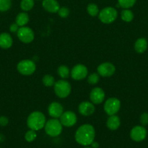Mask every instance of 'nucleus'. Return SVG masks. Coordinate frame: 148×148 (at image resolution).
<instances>
[{"label": "nucleus", "instance_id": "obj_10", "mask_svg": "<svg viewBox=\"0 0 148 148\" xmlns=\"http://www.w3.org/2000/svg\"><path fill=\"white\" fill-rule=\"evenodd\" d=\"M59 121L64 127H71L76 124L77 116L73 111H65L62 113L61 116L59 117Z\"/></svg>", "mask_w": 148, "mask_h": 148}, {"label": "nucleus", "instance_id": "obj_15", "mask_svg": "<svg viewBox=\"0 0 148 148\" xmlns=\"http://www.w3.org/2000/svg\"><path fill=\"white\" fill-rule=\"evenodd\" d=\"M48 113L54 119H58L63 113V107L59 103L52 102L48 107Z\"/></svg>", "mask_w": 148, "mask_h": 148}, {"label": "nucleus", "instance_id": "obj_13", "mask_svg": "<svg viewBox=\"0 0 148 148\" xmlns=\"http://www.w3.org/2000/svg\"><path fill=\"white\" fill-rule=\"evenodd\" d=\"M105 94L104 90L100 88H94L91 90L89 94L90 101L94 104H100L104 101Z\"/></svg>", "mask_w": 148, "mask_h": 148}, {"label": "nucleus", "instance_id": "obj_26", "mask_svg": "<svg viewBox=\"0 0 148 148\" xmlns=\"http://www.w3.org/2000/svg\"><path fill=\"white\" fill-rule=\"evenodd\" d=\"M42 82H43V85L46 87L54 86L55 83V78L52 75H46L42 78Z\"/></svg>", "mask_w": 148, "mask_h": 148}, {"label": "nucleus", "instance_id": "obj_17", "mask_svg": "<svg viewBox=\"0 0 148 148\" xmlns=\"http://www.w3.org/2000/svg\"><path fill=\"white\" fill-rule=\"evenodd\" d=\"M13 40L10 34L7 33H0V48L8 49L12 46Z\"/></svg>", "mask_w": 148, "mask_h": 148}, {"label": "nucleus", "instance_id": "obj_34", "mask_svg": "<svg viewBox=\"0 0 148 148\" xmlns=\"http://www.w3.org/2000/svg\"><path fill=\"white\" fill-rule=\"evenodd\" d=\"M91 147L92 148H98L99 147V143L97 142H93L91 144Z\"/></svg>", "mask_w": 148, "mask_h": 148}, {"label": "nucleus", "instance_id": "obj_4", "mask_svg": "<svg viewBox=\"0 0 148 148\" xmlns=\"http://www.w3.org/2000/svg\"><path fill=\"white\" fill-rule=\"evenodd\" d=\"M100 21L104 24H110L117 19L118 12L114 7H107L100 10L98 14Z\"/></svg>", "mask_w": 148, "mask_h": 148}, {"label": "nucleus", "instance_id": "obj_35", "mask_svg": "<svg viewBox=\"0 0 148 148\" xmlns=\"http://www.w3.org/2000/svg\"><path fill=\"white\" fill-rule=\"evenodd\" d=\"M4 140H5V137H4V136L2 134H1V133H0V143H1V142H4Z\"/></svg>", "mask_w": 148, "mask_h": 148}, {"label": "nucleus", "instance_id": "obj_16", "mask_svg": "<svg viewBox=\"0 0 148 148\" xmlns=\"http://www.w3.org/2000/svg\"><path fill=\"white\" fill-rule=\"evenodd\" d=\"M42 7L46 12L50 13H57L60 8L57 0H42Z\"/></svg>", "mask_w": 148, "mask_h": 148}, {"label": "nucleus", "instance_id": "obj_8", "mask_svg": "<svg viewBox=\"0 0 148 148\" xmlns=\"http://www.w3.org/2000/svg\"><path fill=\"white\" fill-rule=\"evenodd\" d=\"M17 36L19 40L24 43H30L34 39V33L31 28L26 26L20 27L17 32Z\"/></svg>", "mask_w": 148, "mask_h": 148}, {"label": "nucleus", "instance_id": "obj_28", "mask_svg": "<svg viewBox=\"0 0 148 148\" xmlns=\"http://www.w3.org/2000/svg\"><path fill=\"white\" fill-rule=\"evenodd\" d=\"M37 134H36V131L34 130H30L26 133L25 134V140L28 142V143H32L36 140Z\"/></svg>", "mask_w": 148, "mask_h": 148}, {"label": "nucleus", "instance_id": "obj_24", "mask_svg": "<svg viewBox=\"0 0 148 148\" xmlns=\"http://www.w3.org/2000/svg\"><path fill=\"white\" fill-rule=\"evenodd\" d=\"M57 73L62 79H66L69 77L70 71L68 66L65 65H61L58 67Z\"/></svg>", "mask_w": 148, "mask_h": 148}, {"label": "nucleus", "instance_id": "obj_5", "mask_svg": "<svg viewBox=\"0 0 148 148\" xmlns=\"http://www.w3.org/2000/svg\"><path fill=\"white\" fill-rule=\"evenodd\" d=\"M54 90L55 94L59 98H65L71 92V85L68 81L60 79L54 85Z\"/></svg>", "mask_w": 148, "mask_h": 148}, {"label": "nucleus", "instance_id": "obj_20", "mask_svg": "<svg viewBox=\"0 0 148 148\" xmlns=\"http://www.w3.org/2000/svg\"><path fill=\"white\" fill-rule=\"evenodd\" d=\"M29 21V16L25 12H20L17 16H16L15 18V23H17V25L19 27H23L25 26Z\"/></svg>", "mask_w": 148, "mask_h": 148}, {"label": "nucleus", "instance_id": "obj_27", "mask_svg": "<svg viewBox=\"0 0 148 148\" xmlns=\"http://www.w3.org/2000/svg\"><path fill=\"white\" fill-rule=\"evenodd\" d=\"M12 0H0V12H4L11 8Z\"/></svg>", "mask_w": 148, "mask_h": 148}, {"label": "nucleus", "instance_id": "obj_33", "mask_svg": "<svg viewBox=\"0 0 148 148\" xmlns=\"http://www.w3.org/2000/svg\"><path fill=\"white\" fill-rule=\"evenodd\" d=\"M19 28H20V27L17 25V23H12V24L10 25V31L12 33H17V32L18 31Z\"/></svg>", "mask_w": 148, "mask_h": 148}, {"label": "nucleus", "instance_id": "obj_32", "mask_svg": "<svg viewBox=\"0 0 148 148\" xmlns=\"http://www.w3.org/2000/svg\"><path fill=\"white\" fill-rule=\"evenodd\" d=\"M9 124V119L4 116H0V127H6Z\"/></svg>", "mask_w": 148, "mask_h": 148}, {"label": "nucleus", "instance_id": "obj_12", "mask_svg": "<svg viewBox=\"0 0 148 148\" xmlns=\"http://www.w3.org/2000/svg\"><path fill=\"white\" fill-rule=\"evenodd\" d=\"M115 72V67L110 62H104L97 66L99 75L104 77H109L113 75Z\"/></svg>", "mask_w": 148, "mask_h": 148}, {"label": "nucleus", "instance_id": "obj_29", "mask_svg": "<svg viewBox=\"0 0 148 148\" xmlns=\"http://www.w3.org/2000/svg\"><path fill=\"white\" fill-rule=\"evenodd\" d=\"M87 81L90 85H96L100 81V76L97 73H92L88 77Z\"/></svg>", "mask_w": 148, "mask_h": 148}, {"label": "nucleus", "instance_id": "obj_18", "mask_svg": "<svg viewBox=\"0 0 148 148\" xmlns=\"http://www.w3.org/2000/svg\"><path fill=\"white\" fill-rule=\"evenodd\" d=\"M106 125H107V128L110 130L115 131V130H118L120 126V118L118 116H116L115 114L110 116V117L107 120Z\"/></svg>", "mask_w": 148, "mask_h": 148}, {"label": "nucleus", "instance_id": "obj_7", "mask_svg": "<svg viewBox=\"0 0 148 148\" xmlns=\"http://www.w3.org/2000/svg\"><path fill=\"white\" fill-rule=\"evenodd\" d=\"M120 108V101L116 98H110L106 101L104 105V110L108 116L115 115Z\"/></svg>", "mask_w": 148, "mask_h": 148}, {"label": "nucleus", "instance_id": "obj_22", "mask_svg": "<svg viewBox=\"0 0 148 148\" xmlns=\"http://www.w3.org/2000/svg\"><path fill=\"white\" fill-rule=\"evenodd\" d=\"M20 6L21 10L24 12L30 11L34 6V0H21Z\"/></svg>", "mask_w": 148, "mask_h": 148}, {"label": "nucleus", "instance_id": "obj_36", "mask_svg": "<svg viewBox=\"0 0 148 148\" xmlns=\"http://www.w3.org/2000/svg\"><path fill=\"white\" fill-rule=\"evenodd\" d=\"M84 148H92V147H86H86Z\"/></svg>", "mask_w": 148, "mask_h": 148}, {"label": "nucleus", "instance_id": "obj_6", "mask_svg": "<svg viewBox=\"0 0 148 148\" xmlns=\"http://www.w3.org/2000/svg\"><path fill=\"white\" fill-rule=\"evenodd\" d=\"M17 69L19 73L21 75L29 76L34 73L36 69V66L33 61L30 59H24L18 62L17 65Z\"/></svg>", "mask_w": 148, "mask_h": 148}, {"label": "nucleus", "instance_id": "obj_2", "mask_svg": "<svg viewBox=\"0 0 148 148\" xmlns=\"http://www.w3.org/2000/svg\"><path fill=\"white\" fill-rule=\"evenodd\" d=\"M46 117L40 111H33L29 114L27 119V125L30 130L39 131L44 128L46 124Z\"/></svg>", "mask_w": 148, "mask_h": 148}, {"label": "nucleus", "instance_id": "obj_9", "mask_svg": "<svg viewBox=\"0 0 148 148\" xmlns=\"http://www.w3.org/2000/svg\"><path fill=\"white\" fill-rule=\"evenodd\" d=\"M147 134V132L144 126H135L130 132V137L133 141L139 142L145 140Z\"/></svg>", "mask_w": 148, "mask_h": 148}, {"label": "nucleus", "instance_id": "obj_23", "mask_svg": "<svg viewBox=\"0 0 148 148\" xmlns=\"http://www.w3.org/2000/svg\"><path fill=\"white\" fill-rule=\"evenodd\" d=\"M87 12L91 17H96L99 14L100 10H99L97 4H94V3H90L87 6Z\"/></svg>", "mask_w": 148, "mask_h": 148}, {"label": "nucleus", "instance_id": "obj_37", "mask_svg": "<svg viewBox=\"0 0 148 148\" xmlns=\"http://www.w3.org/2000/svg\"><path fill=\"white\" fill-rule=\"evenodd\" d=\"M0 148H1V147H0Z\"/></svg>", "mask_w": 148, "mask_h": 148}, {"label": "nucleus", "instance_id": "obj_25", "mask_svg": "<svg viewBox=\"0 0 148 148\" xmlns=\"http://www.w3.org/2000/svg\"><path fill=\"white\" fill-rule=\"evenodd\" d=\"M136 2V0H118V4L123 9H129L133 7Z\"/></svg>", "mask_w": 148, "mask_h": 148}, {"label": "nucleus", "instance_id": "obj_1", "mask_svg": "<svg viewBox=\"0 0 148 148\" xmlns=\"http://www.w3.org/2000/svg\"><path fill=\"white\" fill-rule=\"evenodd\" d=\"M95 130L91 124H86L80 126L75 133V140L82 146H89L94 141Z\"/></svg>", "mask_w": 148, "mask_h": 148}, {"label": "nucleus", "instance_id": "obj_31", "mask_svg": "<svg viewBox=\"0 0 148 148\" xmlns=\"http://www.w3.org/2000/svg\"><path fill=\"white\" fill-rule=\"evenodd\" d=\"M139 121H140L142 126H144V127H145V126L148 125V113H143V114L140 116Z\"/></svg>", "mask_w": 148, "mask_h": 148}, {"label": "nucleus", "instance_id": "obj_30", "mask_svg": "<svg viewBox=\"0 0 148 148\" xmlns=\"http://www.w3.org/2000/svg\"><path fill=\"white\" fill-rule=\"evenodd\" d=\"M57 13L60 17H62V18H66L69 15L70 11L68 10V8H67L66 7H62L59 9Z\"/></svg>", "mask_w": 148, "mask_h": 148}, {"label": "nucleus", "instance_id": "obj_3", "mask_svg": "<svg viewBox=\"0 0 148 148\" xmlns=\"http://www.w3.org/2000/svg\"><path fill=\"white\" fill-rule=\"evenodd\" d=\"M45 132L49 137H55L59 136L62 132V125L57 119L48 120L44 126Z\"/></svg>", "mask_w": 148, "mask_h": 148}, {"label": "nucleus", "instance_id": "obj_14", "mask_svg": "<svg viewBox=\"0 0 148 148\" xmlns=\"http://www.w3.org/2000/svg\"><path fill=\"white\" fill-rule=\"evenodd\" d=\"M95 111L94 103L89 101H84L78 106V112L84 116H89L92 115Z\"/></svg>", "mask_w": 148, "mask_h": 148}, {"label": "nucleus", "instance_id": "obj_21", "mask_svg": "<svg viewBox=\"0 0 148 148\" xmlns=\"http://www.w3.org/2000/svg\"><path fill=\"white\" fill-rule=\"evenodd\" d=\"M120 17L124 22L130 23L133 20L134 15H133V12L129 9H123L120 12Z\"/></svg>", "mask_w": 148, "mask_h": 148}, {"label": "nucleus", "instance_id": "obj_11", "mask_svg": "<svg viewBox=\"0 0 148 148\" xmlns=\"http://www.w3.org/2000/svg\"><path fill=\"white\" fill-rule=\"evenodd\" d=\"M88 75V69L84 64H76L71 70V77L75 80H81L86 77Z\"/></svg>", "mask_w": 148, "mask_h": 148}, {"label": "nucleus", "instance_id": "obj_19", "mask_svg": "<svg viewBox=\"0 0 148 148\" xmlns=\"http://www.w3.org/2000/svg\"><path fill=\"white\" fill-rule=\"evenodd\" d=\"M147 40L145 38H139L134 43V49L136 53H142L146 51L147 49Z\"/></svg>", "mask_w": 148, "mask_h": 148}]
</instances>
